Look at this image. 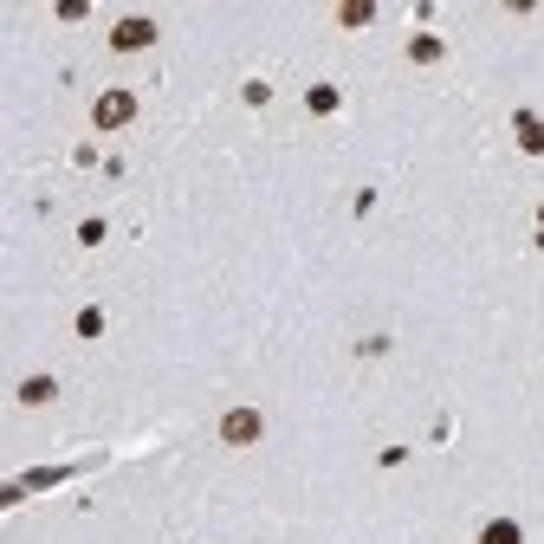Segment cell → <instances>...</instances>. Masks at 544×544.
Returning <instances> with one entry per match:
<instances>
[{
  "instance_id": "obj_1",
  "label": "cell",
  "mask_w": 544,
  "mask_h": 544,
  "mask_svg": "<svg viewBox=\"0 0 544 544\" xmlns=\"http://www.w3.org/2000/svg\"><path fill=\"white\" fill-rule=\"evenodd\" d=\"M130 117H136V98H130V91H104V98L91 104V124H98V130H124Z\"/></svg>"
},
{
  "instance_id": "obj_2",
  "label": "cell",
  "mask_w": 544,
  "mask_h": 544,
  "mask_svg": "<svg viewBox=\"0 0 544 544\" xmlns=\"http://www.w3.org/2000/svg\"><path fill=\"white\" fill-rule=\"evenodd\" d=\"M221 441L227 447H253L260 441V415H253V408H227L221 415Z\"/></svg>"
},
{
  "instance_id": "obj_3",
  "label": "cell",
  "mask_w": 544,
  "mask_h": 544,
  "mask_svg": "<svg viewBox=\"0 0 544 544\" xmlns=\"http://www.w3.org/2000/svg\"><path fill=\"white\" fill-rule=\"evenodd\" d=\"M149 39H156V20H143V13H130V20H117L111 46H117V52H143Z\"/></svg>"
},
{
  "instance_id": "obj_4",
  "label": "cell",
  "mask_w": 544,
  "mask_h": 544,
  "mask_svg": "<svg viewBox=\"0 0 544 544\" xmlns=\"http://www.w3.org/2000/svg\"><path fill=\"white\" fill-rule=\"evenodd\" d=\"M408 59H415V65H441L447 59L441 33H415V39H408Z\"/></svg>"
},
{
  "instance_id": "obj_5",
  "label": "cell",
  "mask_w": 544,
  "mask_h": 544,
  "mask_svg": "<svg viewBox=\"0 0 544 544\" xmlns=\"http://www.w3.org/2000/svg\"><path fill=\"white\" fill-rule=\"evenodd\" d=\"M52 396H59V383H52V376H26V383H20V402L26 408H46Z\"/></svg>"
},
{
  "instance_id": "obj_6",
  "label": "cell",
  "mask_w": 544,
  "mask_h": 544,
  "mask_svg": "<svg viewBox=\"0 0 544 544\" xmlns=\"http://www.w3.org/2000/svg\"><path fill=\"white\" fill-rule=\"evenodd\" d=\"M480 544H525V532H519L512 519H486V525H480Z\"/></svg>"
},
{
  "instance_id": "obj_7",
  "label": "cell",
  "mask_w": 544,
  "mask_h": 544,
  "mask_svg": "<svg viewBox=\"0 0 544 544\" xmlns=\"http://www.w3.org/2000/svg\"><path fill=\"white\" fill-rule=\"evenodd\" d=\"M305 104H311V117H331L344 98H337V85H311V91H305Z\"/></svg>"
},
{
  "instance_id": "obj_8",
  "label": "cell",
  "mask_w": 544,
  "mask_h": 544,
  "mask_svg": "<svg viewBox=\"0 0 544 544\" xmlns=\"http://www.w3.org/2000/svg\"><path fill=\"white\" fill-rule=\"evenodd\" d=\"M519 143L532 149V156H544V117H532V111L519 117Z\"/></svg>"
},
{
  "instance_id": "obj_9",
  "label": "cell",
  "mask_w": 544,
  "mask_h": 544,
  "mask_svg": "<svg viewBox=\"0 0 544 544\" xmlns=\"http://www.w3.org/2000/svg\"><path fill=\"white\" fill-rule=\"evenodd\" d=\"M370 20H376L370 0H344V7H337V26H370Z\"/></svg>"
},
{
  "instance_id": "obj_10",
  "label": "cell",
  "mask_w": 544,
  "mask_h": 544,
  "mask_svg": "<svg viewBox=\"0 0 544 544\" xmlns=\"http://www.w3.org/2000/svg\"><path fill=\"white\" fill-rule=\"evenodd\" d=\"M538 234H544V208H538Z\"/></svg>"
}]
</instances>
